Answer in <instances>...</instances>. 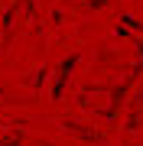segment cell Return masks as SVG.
<instances>
[{"instance_id":"cell-1","label":"cell","mask_w":143,"mask_h":146,"mask_svg":"<svg viewBox=\"0 0 143 146\" xmlns=\"http://www.w3.org/2000/svg\"><path fill=\"white\" fill-rule=\"evenodd\" d=\"M3 146H20V136H13V140H10V143H3Z\"/></svg>"}]
</instances>
